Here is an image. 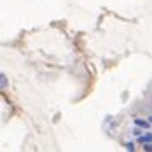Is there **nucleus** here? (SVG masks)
Instances as JSON below:
<instances>
[{
  "label": "nucleus",
  "instance_id": "3",
  "mask_svg": "<svg viewBox=\"0 0 152 152\" xmlns=\"http://www.w3.org/2000/svg\"><path fill=\"white\" fill-rule=\"evenodd\" d=\"M0 87H2V91L7 87V77H5V74L0 75Z\"/></svg>",
  "mask_w": 152,
  "mask_h": 152
},
{
  "label": "nucleus",
  "instance_id": "6",
  "mask_svg": "<svg viewBox=\"0 0 152 152\" xmlns=\"http://www.w3.org/2000/svg\"><path fill=\"white\" fill-rule=\"evenodd\" d=\"M149 121H151V123H152V116H149Z\"/></svg>",
  "mask_w": 152,
  "mask_h": 152
},
{
  "label": "nucleus",
  "instance_id": "5",
  "mask_svg": "<svg viewBox=\"0 0 152 152\" xmlns=\"http://www.w3.org/2000/svg\"><path fill=\"white\" fill-rule=\"evenodd\" d=\"M144 151L152 152V142H147V144H144Z\"/></svg>",
  "mask_w": 152,
  "mask_h": 152
},
{
  "label": "nucleus",
  "instance_id": "1",
  "mask_svg": "<svg viewBox=\"0 0 152 152\" xmlns=\"http://www.w3.org/2000/svg\"><path fill=\"white\" fill-rule=\"evenodd\" d=\"M135 125L140 126V128H149L151 126V121H147V120H142V118H135Z\"/></svg>",
  "mask_w": 152,
  "mask_h": 152
},
{
  "label": "nucleus",
  "instance_id": "2",
  "mask_svg": "<svg viewBox=\"0 0 152 152\" xmlns=\"http://www.w3.org/2000/svg\"><path fill=\"white\" fill-rule=\"evenodd\" d=\"M138 140L142 142V144H147V142H152V133H145V135H140Z\"/></svg>",
  "mask_w": 152,
  "mask_h": 152
},
{
  "label": "nucleus",
  "instance_id": "4",
  "mask_svg": "<svg viewBox=\"0 0 152 152\" xmlns=\"http://www.w3.org/2000/svg\"><path fill=\"white\" fill-rule=\"evenodd\" d=\"M125 149H126V151H132V152H133V151H135V145L132 144V142H126V144H125Z\"/></svg>",
  "mask_w": 152,
  "mask_h": 152
}]
</instances>
